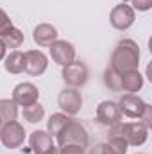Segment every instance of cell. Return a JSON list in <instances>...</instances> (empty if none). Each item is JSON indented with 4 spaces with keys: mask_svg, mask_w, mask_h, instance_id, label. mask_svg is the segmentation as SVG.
Here are the masks:
<instances>
[{
    "mask_svg": "<svg viewBox=\"0 0 152 154\" xmlns=\"http://www.w3.org/2000/svg\"><path fill=\"white\" fill-rule=\"evenodd\" d=\"M138 65H140V48H138L136 41H132V39L118 41L113 56H111V68L122 75L125 72L138 70Z\"/></svg>",
    "mask_w": 152,
    "mask_h": 154,
    "instance_id": "6da1fadb",
    "label": "cell"
},
{
    "mask_svg": "<svg viewBox=\"0 0 152 154\" xmlns=\"http://www.w3.org/2000/svg\"><path fill=\"white\" fill-rule=\"evenodd\" d=\"M108 136H122L127 142V145L138 147V145H143L147 142L149 129L143 124H140V122H129V124L118 122V124L109 127V134Z\"/></svg>",
    "mask_w": 152,
    "mask_h": 154,
    "instance_id": "7a4b0ae2",
    "label": "cell"
},
{
    "mask_svg": "<svg viewBox=\"0 0 152 154\" xmlns=\"http://www.w3.org/2000/svg\"><path fill=\"white\" fill-rule=\"evenodd\" d=\"M56 138H57V143H59V147H63V145H81V147H86L88 145V131H86V127L75 120V118H70L68 122H66V125L56 134Z\"/></svg>",
    "mask_w": 152,
    "mask_h": 154,
    "instance_id": "3957f363",
    "label": "cell"
},
{
    "mask_svg": "<svg viewBox=\"0 0 152 154\" xmlns=\"http://www.w3.org/2000/svg\"><path fill=\"white\" fill-rule=\"evenodd\" d=\"M0 140H2V143H4L7 149H16V147H20V145L23 143V140H25V129H23L16 120L5 122V124L2 125V129H0Z\"/></svg>",
    "mask_w": 152,
    "mask_h": 154,
    "instance_id": "277c9868",
    "label": "cell"
},
{
    "mask_svg": "<svg viewBox=\"0 0 152 154\" xmlns=\"http://www.w3.org/2000/svg\"><path fill=\"white\" fill-rule=\"evenodd\" d=\"M63 79L68 86L72 88H79V86H84L86 81H88V68L84 63L81 61H72L68 65L63 66Z\"/></svg>",
    "mask_w": 152,
    "mask_h": 154,
    "instance_id": "5b68a950",
    "label": "cell"
},
{
    "mask_svg": "<svg viewBox=\"0 0 152 154\" xmlns=\"http://www.w3.org/2000/svg\"><path fill=\"white\" fill-rule=\"evenodd\" d=\"M57 104L66 115H77L82 108V97L77 91V88H66L59 93Z\"/></svg>",
    "mask_w": 152,
    "mask_h": 154,
    "instance_id": "8992f818",
    "label": "cell"
},
{
    "mask_svg": "<svg viewBox=\"0 0 152 154\" xmlns=\"http://www.w3.org/2000/svg\"><path fill=\"white\" fill-rule=\"evenodd\" d=\"M50 56L57 65L65 66V65H68V63H72L75 59V48H74V45L70 41L56 39L50 45Z\"/></svg>",
    "mask_w": 152,
    "mask_h": 154,
    "instance_id": "52a82bcc",
    "label": "cell"
},
{
    "mask_svg": "<svg viewBox=\"0 0 152 154\" xmlns=\"http://www.w3.org/2000/svg\"><path fill=\"white\" fill-rule=\"evenodd\" d=\"M111 25L118 31H127L132 23H134V9L131 5H125V4H118L111 11Z\"/></svg>",
    "mask_w": 152,
    "mask_h": 154,
    "instance_id": "ba28073f",
    "label": "cell"
},
{
    "mask_svg": "<svg viewBox=\"0 0 152 154\" xmlns=\"http://www.w3.org/2000/svg\"><path fill=\"white\" fill-rule=\"evenodd\" d=\"M23 63H25V72L31 75H41L47 66H48V59L41 50H29L23 54Z\"/></svg>",
    "mask_w": 152,
    "mask_h": 154,
    "instance_id": "9c48e42d",
    "label": "cell"
},
{
    "mask_svg": "<svg viewBox=\"0 0 152 154\" xmlns=\"http://www.w3.org/2000/svg\"><path fill=\"white\" fill-rule=\"evenodd\" d=\"M38 97H39V91L32 82H22L13 90V100L18 106H23V108L38 102Z\"/></svg>",
    "mask_w": 152,
    "mask_h": 154,
    "instance_id": "30bf717a",
    "label": "cell"
},
{
    "mask_svg": "<svg viewBox=\"0 0 152 154\" xmlns=\"http://www.w3.org/2000/svg\"><path fill=\"white\" fill-rule=\"evenodd\" d=\"M145 106H147V104H145L140 97H136V95H132V93L122 95V99H120V102H118L120 113H123L125 116H131V118H140L141 113H143V109H145Z\"/></svg>",
    "mask_w": 152,
    "mask_h": 154,
    "instance_id": "8fae6325",
    "label": "cell"
},
{
    "mask_svg": "<svg viewBox=\"0 0 152 154\" xmlns=\"http://www.w3.org/2000/svg\"><path fill=\"white\" fill-rule=\"evenodd\" d=\"M29 142H31V151L34 154H54L57 151L52 136L45 131H34L31 134Z\"/></svg>",
    "mask_w": 152,
    "mask_h": 154,
    "instance_id": "7c38bea8",
    "label": "cell"
},
{
    "mask_svg": "<svg viewBox=\"0 0 152 154\" xmlns=\"http://www.w3.org/2000/svg\"><path fill=\"white\" fill-rule=\"evenodd\" d=\"M97 120H99L102 125H108V127L118 124V122L122 120V113H120V109H118V104H114L111 100L100 102L99 108H97Z\"/></svg>",
    "mask_w": 152,
    "mask_h": 154,
    "instance_id": "4fadbf2b",
    "label": "cell"
},
{
    "mask_svg": "<svg viewBox=\"0 0 152 154\" xmlns=\"http://www.w3.org/2000/svg\"><path fill=\"white\" fill-rule=\"evenodd\" d=\"M32 38H34V41L38 43L39 47H50L57 39V31H56V27H52L48 23H39L38 27L34 29Z\"/></svg>",
    "mask_w": 152,
    "mask_h": 154,
    "instance_id": "5bb4252c",
    "label": "cell"
},
{
    "mask_svg": "<svg viewBox=\"0 0 152 154\" xmlns=\"http://www.w3.org/2000/svg\"><path fill=\"white\" fill-rule=\"evenodd\" d=\"M120 84H122V90L125 91H138L141 90L143 86V77L138 70H132V72H125L120 75Z\"/></svg>",
    "mask_w": 152,
    "mask_h": 154,
    "instance_id": "9a60e30c",
    "label": "cell"
},
{
    "mask_svg": "<svg viewBox=\"0 0 152 154\" xmlns=\"http://www.w3.org/2000/svg\"><path fill=\"white\" fill-rule=\"evenodd\" d=\"M0 39L5 45V48H18L23 43V34H22V31H18L16 27L11 25L0 32Z\"/></svg>",
    "mask_w": 152,
    "mask_h": 154,
    "instance_id": "2e32d148",
    "label": "cell"
},
{
    "mask_svg": "<svg viewBox=\"0 0 152 154\" xmlns=\"http://www.w3.org/2000/svg\"><path fill=\"white\" fill-rule=\"evenodd\" d=\"M4 68H5L9 74H22V72H23V68H25L23 54H22L20 50H13V52L5 57Z\"/></svg>",
    "mask_w": 152,
    "mask_h": 154,
    "instance_id": "e0dca14e",
    "label": "cell"
},
{
    "mask_svg": "<svg viewBox=\"0 0 152 154\" xmlns=\"http://www.w3.org/2000/svg\"><path fill=\"white\" fill-rule=\"evenodd\" d=\"M18 116V104L11 99H0V120L5 122H13Z\"/></svg>",
    "mask_w": 152,
    "mask_h": 154,
    "instance_id": "ac0fdd59",
    "label": "cell"
},
{
    "mask_svg": "<svg viewBox=\"0 0 152 154\" xmlns=\"http://www.w3.org/2000/svg\"><path fill=\"white\" fill-rule=\"evenodd\" d=\"M70 120V116L66 115V113H54V115L48 118V122H47V131H48V134H57L65 125H66V122Z\"/></svg>",
    "mask_w": 152,
    "mask_h": 154,
    "instance_id": "d6986e66",
    "label": "cell"
},
{
    "mask_svg": "<svg viewBox=\"0 0 152 154\" xmlns=\"http://www.w3.org/2000/svg\"><path fill=\"white\" fill-rule=\"evenodd\" d=\"M43 116H45V109H43V106H39L38 102L23 108V118L27 122H31V124H36L39 120H43Z\"/></svg>",
    "mask_w": 152,
    "mask_h": 154,
    "instance_id": "ffe728a7",
    "label": "cell"
},
{
    "mask_svg": "<svg viewBox=\"0 0 152 154\" xmlns=\"http://www.w3.org/2000/svg\"><path fill=\"white\" fill-rule=\"evenodd\" d=\"M104 84L111 90V91H122V84H120V74H116L113 68H106L104 72Z\"/></svg>",
    "mask_w": 152,
    "mask_h": 154,
    "instance_id": "44dd1931",
    "label": "cell"
},
{
    "mask_svg": "<svg viewBox=\"0 0 152 154\" xmlns=\"http://www.w3.org/2000/svg\"><path fill=\"white\" fill-rule=\"evenodd\" d=\"M108 147L113 154H125L127 142L122 136H108Z\"/></svg>",
    "mask_w": 152,
    "mask_h": 154,
    "instance_id": "7402d4cb",
    "label": "cell"
},
{
    "mask_svg": "<svg viewBox=\"0 0 152 154\" xmlns=\"http://www.w3.org/2000/svg\"><path fill=\"white\" fill-rule=\"evenodd\" d=\"M140 118H141V122H140V124H143L147 129H150V127H152V108L149 106V104L145 106V109H143V113H141Z\"/></svg>",
    "mask_w": 152,
    "mask_h": 154,
    "instance_id": "603a6c76",
    "label": "cell"
},
{
    "mask_svg": "<svg viewBox=\"0 0 152 154\" xmlns=\"http://www.w3.org/2000/svg\"><path fill=\"white\" fill-rule=\"evenodd\" d=\"M59 154H84V147L81 145H63L59 147Z\"/></svg>",
    "mask_w": 152,
    "mask_h": 154,
    "instance_id": "cb8c5ba5",
    "label": "cell"
},
{
    "mask_svg": "<svg viewBox=\"0 0 152 154\" xmlns=\"http://www.w3.org/2000/svg\"><path fill=\"white\" fill-rule=\"evenodd\" d=\"M132 5L138 11H149L152 7V0H132Z\"/></svg>",
    "mask_w": 152,
    "mask_h": 154,
    "instance_id": "d4e9b609",
    "label": "cell"
},
{
    "mask_svg": "<svg viewBox=\"0 0 152 154\" xmlns=\"http://www.w3.org/2000/svg\"><path fill=\"white\" fill-rule=\"evenodd\" d=\"M13 23H11V20H9V16L5 14V11L4 9H0V32L4 31V29H7V27H11Z\"/></svg>",
    "mask_w": 152,
    "mask_h": 154,
    "instance_id": "484cf974",
    "label": "cell"
},
{
    "mask_svg": "<svg viewBox=\"0 0 152 154\" xmlns=\"http://www.w3.org/2000/svg\"><path fill=\"white\" fill-rule=\"evenodd\" d=\"M90 154H113V152L109 151L108 143H100V145H95V147L90 151Z\"/></svg>",
    "mask_w": 152,
    "mask_h": 154,
    "instance_id": "4316f807",
    "label": "cell"
},
{
    "mask_svg": "<svg viewBox=\"0 0 152 154\" xmlns=\"http://www.w3.org/2000/svg\"><path fill=\"white\" fill-rule=\"evenodd\" d=\"M5 57V45L2 43V39H0V59H4Z\"/></svg>",
    "mask_w": 152,
    "mask_h": 154,
    "instance_id": "83f0119b",
    "label": "cell"
},
{
    "mask_svg": "<svg viewBox=\"0 0 152 154\" xmlns=\"http://www.w3.org/2000/svg\"><path fill=\"white\" fill-rule=\"evenodd\" d=\"M2 124H4V122H2V120H0V129H2Z\"/></svg>",
    "mask_w": 152,
    "mask_h": 154,
    "instance_id": "f1b7e54d",
    "label": "cell"
},
{
    "mask_svg": "<svg viewBox=\"0 0 152 154\" xmlns=\"http://www.w3.org/2000/svg\"><path fill=\"white\" fill-rule=\"evenodd\" d=\"M54 154H59V149H57V151H56V152H54Z\"/></svg>",
    "mask_w": 152,
    "mask_h": 154,
    "instance_id": "f546056e",
    "label": "cell"
}]
</instances>
